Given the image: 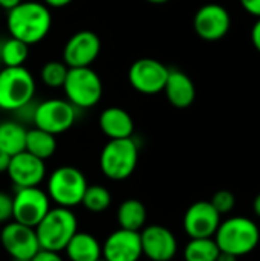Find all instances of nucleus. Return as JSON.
Segmentation results:
<instances>
[{"label":"nucleus","instance_id":"obj_39","mask_svg":"<svg viewBox=\"0 0 260 261\" xmlns=\"http://www.w3.org/2000/svg\"><path fill=\"white\" fill-rule=\"evenodd\" d=\"M98 261H106V260H104V258H100V260H98Z\"/></svg>","mask_w":260,"mask_h":261},{"label":"nucleus","instance_id":"obj_1","mask_svg":"<svg viewBox=\"0 0 260 261\" xmlns=\"http://www.w3.org/2000/svg\"><path fill=\"white\" fill-rule=\"evenodd\" d=\"M6 24L11 37L23 43L35 44L51 31L52 15L46 5L38 2H21L8 11Z\"/></svg>","mask_w":260,"mask_h":261},{"label":"nucleus","instance_id":"obj_5","mask_svg":"<svg viewBox=\"0 0 260 261\" xmlns=\"http://www.w3.org/2000/svg\"><path fill=\"white\" fill-rule=\"evenodd\" d=\"M86 188V176L78 168L64 165L51 173L46 193L57 206L72 210L74 206L81 205Z\"/></svg>","mask_w":260,"mask_h":261},{"label":"nucleus","instance_id":"obj_13","mask_svg":"<svg viewBox=\"0 0 260 261\" xmlns=\"http://www.w3.org/2000/svg\"><path fill=\"white\" fill-rule=\"evenodd\" d=\"M143 255L150 261H172L178 254L175 234L161 225H149L139 231Z\"/></svg>","mask_w":260,"mask_h":261},{"label":"nucleus","instance_id":"obj_15","mask_svg":"<svg viewBox=\"0 0 260 261\" xmlns=\"http://www.w3.org/2000/svg\"><path fill=\"white\" fill-rule=\"evenodd\" d=\"M101 257L106 261H139L143 257L139 232L118 228L101 245Z\"/></svg>","mask_w":260,"mask_h":261},{"label":"nucleus","instance_id":"obj_35","mask_svg":"<svg viewBox=\"0 0 260 261\" xmlns=\"http://www.w3.org/2000/svg\"><path fill=\"white\" fill-rule=\"evenodd\" d=\"M21 2H23V0H0V6L9 11V9L15 8L17 5H20Z\"/></svg>","mask_w":260,"mask_h":261},{"label":"nucleus","instance_id":"obj_29","mask_svg":"<svg viewBox=\"0 0 260 261\" xmlns=\"http://www.w3.org/2000/svg\"><path fill=\"white\" fill-rule=\"evenodd\" d=\"M12 219V196L0 191V225Z\"/></svg>","mask_w":260,"mask_h":261},{"label":"nucleus","instance_id":"obj_9","mask_svg":"<svg viewBox=\"0 0 260 261\" xmlns=\"http://www.w3.org/2000/svg\"><path fill=\"white\" fill-rule=\"evenodd\" d=\"M0 245L12 260L29 261L38 251V239L35 228L18 222H8L0 231Z\"/></svg>","mask_w":260,"mask_h":261},{"label":"nucleus","instance_id":"obj_41","mask_svg":"<svg viewBox=\"0 0 260 261\" xmlns=\"http://www.w3.org/2000/svg\"><path fill=\"white\" fill-rule=\"evenodd\" d=\"M0 231H2V228H0Z\"/></svg>","mask_w":260,"mask_h":261},{"label":"nucleus","instance_id":"obj_11","mask_svg":"<svg viewBox=\"0 0 260 261\" xmlns=\"http://www.w3.org/2000/svg\"><path fill=\"white\" fill-rule=\"evenodd\" d=\"M170 69L155 58H139L129 69L130 86L144 95H156L164 90Z\"/></svg>","mask_w":260,"mask_h":261},{"label":"nucleus","instance_id":"obj_4","mask_svg":"<svg viewBox=\"0 0 260 261\" xmlns=\"http://www.w3.org/2000/svg\"><path fill=\"white\" fill-rule=\"evenodd\" d=\"M138 156L139 150L133 138L110 139L101 150L100 168L107 179L121 182L136 170Z\"/></svg>","mask_w":260,"mask_h":261},{"label":"nucleus","instance_id":"obj_40","mask_svg":"<svg viewBox=\"0 0 260 261\" xmlns=\"http://www.w3.org/2000/svg\"><path fill=\"white\" fill-rule=\"evenodd\" d=\"M12 261H20V260H12Z\"/></svg>","mask_w":260,"mask_h":261},{"label":"nucleus","instance_id":"obj_25","mask_svg":"<svg viewBox=\"0 0 260 261\" xmlns=\"http://www.w3.org/2000/svg\"><path fill=\"white\" fill-rule=\"evenodd\" d=\"M110 203H112V194L103 185H87L84 196L81 199V205L84 206V210L93 214L106 211L110 206Z\"/></svg>","mask_w":260,"mask_h":261},{"label":"nucleus","instance_id":"obj_18","mask_svg":"<svg viewBox=\"0 0 260 261\" xmlns=\"http://www.w3.org/2000/svg\"><path fill=\"white\" fill-rule=\"evenodd\" d=\"M169 102L176 109H187L196 98V87L192 78L181 70H170L167 83L164 86Z\"/></svg>","mask_w":260,"mask_h":261},{"label":"nucleus","instance_id":"obj_6","mask_svg":"<svg viewBox=\"0 0 260 261\" xmlns=\"http://www.w3.org/2000/svg\"><path fill=\"white\" fill-rule=\"evenodd\" d=\"M35 93V80L32 73L20 67L0 69V109L20 110L29 104Z\"/></svg>","mask_w":260,"mask_h":261},{"label":"nucleus","instance_id":"obj_38","mask_svg":"<svg viewBox=\"0 0 260 261\" xmlns=\"http://www.w3.org/2000/svg\"><path fill=\"white\" fill-rule=\"evenodd\" d=\"M149 3H153V5H162V3H167L169 0H146Z\"/></svg>","mask_w":260,"mask_h":261},{"label":"nucleus","instance_id":"obj_27","mask_svg":"<svg viewBox=\"0 0 260 261\" xmlns=\"http://www.w3.org/2000/svg\"><path fill=\"white\" fill-rule=\"evenodd\" d=\"M67 70L69 67L61 63V61H48L43 67H41V81L44 86L51 87V89H60L63 87L66 76H67Z\"/></svg>","mask_w":260,"mask_h":261},{"label":"nucleus","instance_id":"obj_32","mask_svg":"<svg viewBox=\"0 0 260 261\" xmlns=\"http://www.w3.org/2000/svg\"><path fill=\"white\" fill-rule=\"evenodd\" d=\"M251 41H253V46L257 49V52H260V18H257L256 23L253 24V29H251Z\"/></svg>","mask_w":260,"mask_h":261},{"label":"nucleus","instance_id":"obj_2","mask_svg":"<svg viewBox=\"0 0 260 261\" xmlns=\"http://www.w3.org/2000/svg\"><path fill=\"white\" fill-rule=\"evenodd\" d=\"M213 239L221 252H227L234 257H244L257 248L260 229L251 219L236 216L221 222Z\"/></svg>","mask_w":260,"mask_h":261},{"label":"nucleus","instance_id":"obj_8","mask_svg":"<svg viewBox=\"0 0 260 261\" xmlns=\"http://www.w3.org/2000/svg\"><path fill=\"white\" fill-rule=\"evenodd\" d=\"M51 210V199L38 187L15 188L12 196V220L35 228Z\"/></svg>","mask_w":260,"mask_h":261},{"label":"nucleus","instance_id":"obj_34","mask_svg":"<svg viewBox=\"0 0 260 261\" xmlns=\"http://www.w3.org/2000/svg\"><path fill=\"white\" fill-rule=\"evenodd\" d=\"M72 2L74 0H44V5L52 6V8H63V6H67Z\"/></svg>","mask_w":260,"mask_h":261},{"label":"nucleus","instance_id":"obj_12","mask_svg":"<svg viewBox=\"0 0 260 261\" xmlns=\"http://www.w3.org/2000/svg\"><path fill=\"white\" fill-rule=\"evenodd\" d=\"M193 28L202 40L218 41L224 38L231 28L230 12L222 5L207 3L196 11Z\"/></svg>","mask_w":260,"mask_h":261},{"label":"nucleus","instance_id":"obj_36","mask_svg":"<svg viewBox=\"0 0 260 261\" xmlns=\"http://www.w3.org/2000/svg\"><path fill=\"white\" fill-rule=\"evenodd\" d=\"M216 261H238V257H234L231 254H227V252H219Z\"/></svg>","mask_w":260,"mask_h":261},{"label":"nucleus","instance_id":"obj_20","mask_svg":"<svg viewBox=\"0 0 260 261\" xmlns=\"http://www.w3.org/2000/svg\"><path fill=\"white\" fill-rule=\"evenodd\" d=\"M69 261H98L101 257V243L89 232L77 231L64 248Z\"/></svg>","mask_w":260,"mask_h":261},{"label":"nucleus","instance_id":"obj_33","mask_svg":"<svg viewBox=\"0 0 260 261\" xmlns=\"http://www.w3.org/2000/svg\"><path fill=\"white\" fill-rule=\"evenodd\" d=\"M9 162H11V156L0 150V173H6L8 171Z\"/></svg>","mask_w":260,"mask_h":261},{"label":"nucleus","instance_id":"obj_37","mask_svg":"<svg viewBox=\"0 0 260 261\" xmlns=\"http://www.w3.org/2000/svg\"><path fill=\"white\" fill-rule=\"evenodd\" d=\"M253 210H254V214L260 217V194H257V197L253 202Z\"/></svg>","mask_w":260,"mask_h":261},{"label":"nucleus","instance_id":"obj_30","mask_svg":"<svg viewBox=\"0 0 260 261\" xmlns=\"http://www.w3.org/2000/svg\"><path fill=\"white\" fill-rule=\"evenodd\" d=\"M29 261H64L63 257L60 255V252H54V251H46V249H40Z\"/></svg>","mask_w":260,"mask_h":261},{"label":"nucleus","instance_id":"obj_24","mask_svg":"<svg viewBox=\"0 0 260 261\" xmlns=\"http://www.w3.org/2000/svg\"><path fill=\"white\" fill-rule=\"evenodd\" d=\"M219 248L213 237L210 239H190L184 249L185 261H216Z\"/></svg>","mask_w":260,"mask_h":261},{"label":"nucleus","instance_id":"obj_28","mask_svg":"<svg viewBox=\"0 0 260 261\" xmlns=\"http://www.w3.org/2000/svg\"><path fill=\"white\" fill-rule=\"evenodd\" d=\"M210 203H211V205L215 206V210L222 216V214H228V213L233 211V208H234V205H236V199H234V194H233L231 191H228V190H221V191H218V193L211 197Z\"/></svg>","mask_w":260,"mask_h":261},{"label":"nucleus","instance_id":"obj_7","mask_svg":"<svg viewBox=\"0 0 260 261\" xmlns=\"http://www.w3.org/2000/svg\"><path fill=\"white\" fill-rule=\"evenodd\" d=\"M63 89L75 109L93 107L103 96L101 78L90 67H69Z\"/></svg>","mask_w":260,"mask_h":261},{"label":"nucleus","instance_id":"obj_19","mask_svg":"<svg viewBox=\"0 0 260 261\" xmlns=\"http://www.w3.org/2000/svg\"><path fill=\"white\" fill-rule=\"evenodd\" d=\"M100 128L109 139H124L133 135V119L121 107H109L100 115Z\"/></svg>","mask_w":260,"mask_h":261},{"label":"nucleus","instance_id":"obj_17","mask_svg":"<svg viewBox=\"0 0 260 261\" xmlns=\"http://www.w3.org/2000/svg\"><path fill=\"white\" fill-rule=\"evenodd\" d=\"M6 174L15 188L38 187L46 177V165L44 161L32 156L28 151H21L15 156H11Z\"/></svg>","mask_w":260,"mask_h":261},{"label":"nucleus","instance_id":"obj_10","mask_svg":"<svg viewBox=\"0 0 260 261\" xmlns=\"http://www.w3.org/2000/svg\"><path fill=\"white\" fill-rule=\"evenodd\" d=\"M32 121L37 128H41L51 135H60L74 125L75 107L69 101L48 99L35 107Z\"/></svg>","mask_w":260,"mask_h":261},{"label":"nucleus","instance_id":"obj_23","mask_svg":"<svg viewBox=\"0 0 260 261\" xmlns=\"http://www.w3.org/2000/svg\"><path fill=\"white\" fill-rule=\"evenodd\" d=\"M57 150V139L55 135H51L41 128H32L26 132V145L25 151L31 153L32 156L46 161L54 156Z\"/></svg>","mask_w":260,"mask_h":261},{"label":"nucleus","instance_id":"obj_16","mask_svg":"<svg viewBox=\"0 0 260 261\" xmlns=\"http://www.w3.org/2000/svg\"><path fill=\"white\" fill-rule=\"evenodd\" d=\"M101 50L100 37L92 31H80L74 34L64 49L63 58L67 67H90Z\"/></svg>","mask_w":260,"mask_h":261},{"label":"nucleus","instance_id":"obj_14","mask_svg":"<svg viewBox=\"0 0 260 261\" xmlns=\"http://www.w3.org/2000/svg\"><path fill=\"white\" fill-rule=\"evenodd\" d=\"M182 225L190 239H210L221 225V214L210 202L199 200L188 206Z\"/></svg>","mask_w":260,"mask_h":261},{"label":"nucleus","instance_id":"obj_31","mask_svg":"<svg viewBox=\"0 0 260 261\" xmlns=\"http://www.w3.org/2000/svg\"><path fill=\"white\" fill-rule=\"evenodd\" d=\"M242 8L253 17L260 18V0H239Z\"/></svg>","mask_w":260,"mask_h":261},{"label":"nucleus","instance_id":"obj_22","mask_svg":"<svg viewBox=\"0 0 260 261\" xmlns=\"http://www.w3.org/2000/svg\"><path fill=\"white\" fill-rule=\"evenodd\" d=\"M26 128L14 121L0 122V150L9 156H15L25 151L26 145Z\"/></svg>","mask_w":260,"mask_h":261},{"label":"nucleus","instance_id":"obj_26","mask_svg":"<svg viewBox=\"0 0 260 261\" xmlns=\"http://www.w3.org/2000/svg\"><path fill=\"white\" fill-rule=\"evenodd\" d=\"M28 47L29 46L26 43H23L21 40H17L14 37L6 40L2 46V50H0V58H2V63L5 64V67L23 66L28 55H29Z\"/></svg>","mask_w":260,"mask_h":261},{"label":"nucleus","instance_id":"obj_21","mask_svg":"<svg viewBox=\"0 0 260 261\" xmlns=\"http://www.w3.org/2000/svg\"><path fill=\"white\" fill-rule=\"evenodd\" d=\"M116 222L121 229L141 231L147 222V210L138 199H127L120 203L116 211Z\"/></svg>","mask_w":260,"mask_h":261},{"label":"nucleus","instance_id":"obj_3","mask_svg":"<svg viewBox=\"0 0 260 261\" xmlns=\"http://www.w3.org/2000/svg\"><path fill=\"white\" fill-rule=\"evenodd\" d=\"M78 231V220L72 210L55 206L51 208L41 222L35 226L40 249L61 252L69 240Z\"/></svg>","mask_w":260,"mask_h":261}]
</instances>
